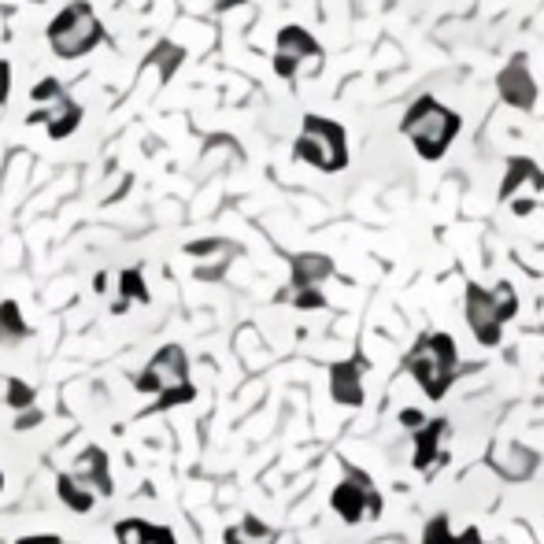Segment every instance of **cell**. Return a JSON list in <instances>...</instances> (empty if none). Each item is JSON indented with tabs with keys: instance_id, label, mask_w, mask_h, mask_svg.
I'll return each instance as SVG.
<instances>
[{
	"instance_id": "cell-32",
	"label": "cell",
	"mask_w": 544,
	"mask_h": 544,
	"mask_svg": "<svg viewBox=\"0 0 544 544\" xmlns=\"http://www.w3.org/2000/svg\"><path fill=\"white\" fill-rule=\"evenodd\" d=\"M19 544H60V537L56 533H37V537H23Z\"/></svg>"
},
{
	"instance_id": "cell-6",
	"label": "cell",
	"mask_w": 544,
	"mask_h": 544,
	"mask_svg": "<svg viewBox=\"0 0 544 544\" xmlns=\"http://www.w3.org/2000/svg\"><path fill=\"white\" fill-rule=\"evenodd\" d=\"M104 37L97 15L89 5H82V0H74V5H67L56 23L49 26V42H52V52L63 56V60H74V56H86L97 42Z\"/></svg>"
},
{
	"instance_id": "cell-8",
	"label": "cell",
	"mask_w": 544,
	"mask_h": 544,
	"mask_svg": "<svg viewBox=\"0 0 544 544\" xmlns=\"http://www.w3.org/2000/svg\"><path fill=\"white\" fill-rule=\"evenodd\" d=\"M496 89H500V100H503V104H511V108H519V111H533V104H537V82H533V74H530L526 52H519L508 67L500 70Z\"/></svg>"
},
{
	"instance_id": "cell-1",
	"label": "cell",
	"mask_w": 544,
	"mask_h": 544,
	"mask_svg": "<svg viewBox=\"0 0 544 544\" xmlns=\"http://www.w3.org/2000/svg\"><path fill=\"white\" fill-rule=\"evenodd\" d=\"M404 370L415 378V385L422 389L430 400H445V393L452 389L455 374H459V348L452 333L430 330L422 333L411 352L404 356Z\"/></svg>"
},
{
	"instance_id": "cell-23",
	"label": "cell",
	"mask_w": 544,
	"mask_h": 544,
	"mask_svg": "<svg viewBox=\"0 0 544 544\" xmlns=\"http://www.w3.org/2000/svg\"><path fill=\"white\" fill-rule=\"evenodd\" d=\"M5 400H8L15 411H23V408L30 411V408H33V400H37V393H33V385H26V381L12 378V381H8V397H5Z\"/></svg>"
},
{
	"instance_id": "cell-29",
	"label": "cell",
	"mask_w": 544,
	"mask_h": 544,
	"mask_svg": "<svg viewBox=\"0 0 544 544\" xmlns=\"http://www.w3.org/2000/svg\"><path fill=\"white\" fill-rule=\"evenodd\" d=\"M33 426H42V411H19L15 415V430H33Z\"/></svg>"
},
{
	"instance_id": "cell-34",
	"label": "cell",
	"mask_w": 544,
	"mask_h": 544,
	"mask_svg": "<svg viewBox=\"0 0 544 544\" xmlns=\"http://www.w3.org/2000/svg\"><path fill=\"white\" fill-rule=\"evenodd\" d=\"M233 5H245V0H219L215 8H219V12H226V8H233Z\"/></svg>"
},
{
	"instance_id": "cell-9",
	"label": "cell",
	"mask_w": 544,
	"mask_h": 544,
	"mask_svg": "<svg viewBox=\"0 0 544 544\" xmlns=\"http://www.w3.org/2000/svg\"><path fill=\"white\" fill-rule=\"evenodd\" d=\"M323 60L319 42L311 37L304 26H282L278 30V52H275V70L282 78H296V63L300 60Z\"/></svg>"
},
{
	"instance_id": "cell-7",
	"label": "cell",
	"mask_w": 544,
	"mask_h": 544,
	"mask_svg": "<svg viewBox=\"0 0 544 544\" xmlns=\"http://www.w3.org/2000/svg\"><path fill=\"white\" fill-rule=\"evenodd\" d=\"M189 385V360L178 344H164L160 352L152 356V363L137 374V389L141 393H171V389Z\"/></svg>"
},
{
	"instance_id": "cell-14",
	"label": "cell",
	"mask_w": 544,
	"mask_h": 544,
	"mask_svg": "<svg viewBox=\"0 0 544 544\" xmlns=\"http://www.w3.org/2000/svg\"><path fill=\"white\" fill-rule=\"evenodd\" d=\"M30 123H45L52 137H67V134H74L78 123H82V108L63 97V100H56L52 108L33 111V115H30Z\"/></svg>"
},
{
	"instance_id": "cell-31",
	"label": "cell",
	"mask_w": 544,
	"mask_h": 544,
	"mask_svg": "<svg viewBox=\"0 0 544 544\" xmlns=\"http://www.w3.org/2000/svg\"><path fill=\"white\" fill-rule=\"evenodd\" d=\"M459 544H485V537H482L478 526H466V530L459 533Z\"/></svg>"
},
{
	"instance_id": "cell-35",
	"label": "cell",
	"mask_w": 544,
	"mask_h": 544,
	"mask_svg": "<svg viewBox=\"0 0 544 544\" xmlns=\"http://www.w3.org/2000/svg\"><path fill=\"white\" fill-rule=\"evenodd\" d=\"M0 489H5V474H0Z\"/></svg>"
},
{
	"instance_id": "cell-25",
	"label": "cell",
	"mask_w": 544,
	"mask_h": 544,
	"mask_svg": "<svg viewBox=\"0 0 544 544\" xmlns=\"http://www.w3.org/2000/svg\"><path fill=\"white\" fill-rule=\"evenodd\" d=\"M289 300H293V307H300V311H319V307H326L323 289H289Z\"/></svg>"
},
{
	"instance_id": "cell-2",
	"label": "cell",
	"mask_w": 544,
	"mask_h": 544,
	"mask_svg": "<svg viewBox=\"0 0 544 544\" xmlns=\"http://www.w3.org/2000/svg\"><path fill=\"white\" fill-rule=\"evenodd\" d=\"M463 311H466V326H471L474 341L485 348H496L503 341V326L519 315V293L511 282H496L492 289L466 282Z\"/></svg>"
},
{
	"instance_id": "cell-18",
	"label": "cell",
	"mask_w": 544,
	"mask_h": 544,
	"mask_svg": "<svg viewBox=\"0 0 544 544\" xmlns=\"http://www.w3.org/2000/svg\"><path fill=\"white\" fill-rule=\"evenodd\" d=\"M56 492H60V500L67 503V508H70V511H78V515L93 511V503H97V492H93V489H86V485L78 482L74 474H60Z\"/></svg>"
},
{
	"instance_id": "cell-22",
	"label": "cell",
	"mask_w": 544,
	"mask_h": 544,
	"mask_svg": "<svg viewBox=\"0 0 544 544\" xmlns=\"http://www.w3.org/2000/svg\"><path fill=\"white\" fill-rule=\"evenodd\" d=\"M119 293H123V300H141V304H148V286H145V278H141L137 267H130V270H123V275H119Z\"/></svg>"
},
{
	"instance_id": "cell-17",
	"label": "cell",
	"mask_w": 544,
	"mask_h": 544,
	"mask_svg": "<svg viewBox=\"0 0 544 544\" xmlns=\"http://www.w3.org/2000/svg\"><path fill=\"white\" fill-rule=\"evenodd\" d=\"M522 182H533L537 189H544V171L533 160H526V155H515V160L508 164V174H503V182H500V201H511Z\"/></svg>"
},
{
	"instance_id": "cell-27",
	"label": "cell",
	"mask_w": 544,
	"mask_h": 544,
	"mask_svg": "<svg viewBox=\"0 0 544 544\" xmlns=\"http://www.w3.org/2000/svg\"><path fill=\"white\" fill-rule=\"evenodd\" d=\"M33 100H63V89H60V82H56V78H45V82H37L33 86V93H30Z\"/></svg>"
},
{
	"instance_id": "cell-20",
	"label": "cell",
	"mask_w": 544,
	"mask_h": 544,
	"mask_svg": "<svg viewBox=\"0 0 544 544\" xmlns=\"http://www.w3.org/2000/svg\"><path fill=\"white\" fill-rule=\"evenodd\" d=\"M422 544H459V533H452L448 515H434L422 530Z\"/></svg>"
},
{
	"instance_id": "cell-21",
	"label": "cell",
	"mask_w": 544,
	"mask_h": 544,
	"mask_svg": "<svg viewBox=\"0 0 544 544\" xmlns=\"http://www.w3.org/2000/svg\"><path fill=\"white\" fill-rule=\"evenodd\" d=\"M148 63H160V78L167 82V78L178 70V63H182V49L171 45V42H160V45H155V52L148 56Z\"/></svg>"
},
{
	"instance_id": "cell-13",
	"label": "cell",
	"mask_w": 544,
	"mask_h": 544,
	"mask_svg": "<svg viewBox=\"0 0 544 544\" xmlns=\"http://www.w3.org/2000/svg\"><path fill=\"white\" fill-rule=\"evenodd\" d=\"M333 275V259L323 252H300L293 256V286L289 289H319Z\"/></svg>"
},
{
	"instance_id": "cell-10",
	"label": "cell",
	"mask_w": 544,
	"mask_h": 544,
	"mask_svg": "<svg viewBox=\"0 0 544 544\" xmlns=\"http://www.w3.org/2000/svg\"><path fill=\"white\" fill-rule=\"evenodd\" d=\"M363 374H367V360H344L330 367V397L341 408H360L363 404Z\"/></svg>"
},
{
	"instance_id": "cell-33",
	"label": "cell",
	"mask_w": 544,
	"mask_h": 544,
	"mask_svg": "<svg viewBox=\"0 0 544 544\" xmlns=\"http://www.w3.org/2000/svg\"><path fill=\"white\" fill-rule=\"evenodd\" d=\"M226 544H252V540H249L238 526H230V530H226Z\"/></svg>"
},
{
	"instance_id": "cell-15",
	"label": "cell",
	"mask_w": 544,
	"mask_h": 544,
	"mask_svg": "<svg viewBox=\"0 0 544 544\" xmlns=\"http://www.w3.org/2000/svg\"><path fill=\"white\" fill-rule=\"evenodd\" d=\"M537 463H540L537 452L526 448V445H519V441H511L508 448H503V455H492V466L503 478H511V482H526L537 471Z\"/></svg>"
},
{
	"instance_id": "cell-4",
	"label": "cell",
	"mask_w": 544,
	"mask_h": 544,
	"mask_svg": "<svg viewBox=\"0 0 544 544\" xmlns=\"http://www.w3.org/2000/svg\"><path fill=\"white\" fill-rule=\"evenodd\" d=\"M293 155L311 167H319L326 174L344 171L348 167V141H344V127L333 119H323V115H307L304 130L293 145Z\"/></svg>"
},
{
	"instance_id": "cell-28",
	"label": "cell",
	"mask_w": 544,
	"mask_h": 544,
	"mask_svg": "<svg viewBox=\"0 0 544 544\" xmlns=\"http://www.w3.org/2000/svg\"><path fill=\"white\" fill-rule=\"evenodd\" d=\"M400 422L408 426V430H411V434H418V430H422V426H426V422H430V418H426L422 411H415V408H404V411H400Z\"/></svg>"
},
{
	"instance_id": "cell-30",
	"label": "cell",
	"mask_w": 544,
	"mask_h": 544,
	"mask_svg": "<svg viewBox=\"0 0 544 544\" xmlns=\"http://www.w3.org/2000/svg\"><path fill=\"white\" fill-rule=\"evenodd\" d=\"M8 82H12V67H8L5 60H0V104L8 100Z\"/></svg>"
},
{
	"instance_id": "cell-11",
	"label": "cell",
	"mask_w": 544,
	"mask_h": 544,
	"mask_svg": "<svg viewBox=\"0 0 544 544\" xmlns=\"http://www.w3.org/2000/svg\"><path fill=\"white\" fill-rule=\"evenodd\" d=\"M445 434H448V418H430L422 426V430L415 434V455H411V466L415 471H430L434 463H441L445 455H441V441H445Z\"/></svg>"
},
{
	"instance_id": "cell-19",
	"label": "cell",
	"mask_w": 544,
	"mask_h": 544,
	"mask_svg": "<svg viewBox=\"0 0 544 544\" xmlns=\"http://www.w3.org/2000/svg\"><path fill=\"white\" fill-rule=\"evenodd\" d=\"M26 333H30V326L23 323L15 300H5V304H0V341H5V344H15V341H23Z\"/></svg>"
},
{
	"instance_id": "cell-24",
	"label": "cell",
	"mask_w": 544,
	"mask_h": 544,
	"mask_svg": "<svg viewBox=\"0 0 544 544\" xmlns=\"http://www.w3.org/2000/svg\"><path fill=\"white\" fill-rule=\"evenodd\" d=\"M252 544H275V530H270L267 522H259L256 515H245V522L238 526Z\"/></svg>"
},
{
	"instance_id": "cell-5",
	"label": "cell",
	"mask_w": 544,
	"mask_h": 544,
	"mask_svg": "<svg viewBox=\"0 0 544 544\" xmlns=\"http://www.w3.org/2000/svg\"><path fill=\"white\" fill-rule=\"evenodd\" d=\"M330 508L337 511L341 522L348 526H360L363 519L367 522H378L381 511H385V500L374 485V478L367 471H360V466L344 463V482H337V489L330 492Z\"/></svg>"
},
{
	"instance_id": "cell-3",
	"label": "cell",
	"mask_w": 544,
	"mask_h": 544,
	"mask_svg": "<svg viewBox=\"0 0 544 544\" xmlns=\"http://www.w3.org/2000/svg\"><path fill=\"white\" fill-rule=\"evenodd\" d=\"M463 119L455 111H448L441 100L434 97H418L411 100V108L404 111L400 119V134L411 141V148L422 155V160H441V155L448 152V145L455 141Z\"/></svg>"
},
{
	"instance_id": "cell-26",
	"label": "cell",
	"mask_w": 544,
	"mask_h": 544,
	"mask_svg": "<svg viewBox=\"0 0 544 544\" xmlns=\"http://www.w3.org/2000/svg\"><path fill=\"white\" fill-rule=\"evenodd\" d=\"M192 397H197V389H192V385L171 389V393H164L160 400H155V408H152V411H167V408H174V404H189Z\"/></svg>"
},
{
	"instance_id": "cell-12",
	"label": "cell",
	"mask_w": 544,
	"mask_h": 544,
	"mask_svg": "<svg viewBox=\"0 0 544 544\" xmlns=\"http://www.w3.org/2000/svg\"><path fill=\"white\" fill-rule=\"evenodd\" d=\"M74 478L97 496H111V474H108V455L100 448H86L74 459Z\"/></svg>"
},
{
	"instance_id": "cell-16",
	"label": "cell",
	"mask_w": 544,
	"mask_h": 544,
	"mask_svg": "<svg viewBox=\"0 0 544 544\" xmlns=\"http://www.w3.org/2000/svg\"><path fill=\"white\" fill-rule=\"evenodd\" d=\"M115 537H119V544H174V533L167 526H152L141 519L119 522L115 526Z\"/></svg>"
}]
</instances>
